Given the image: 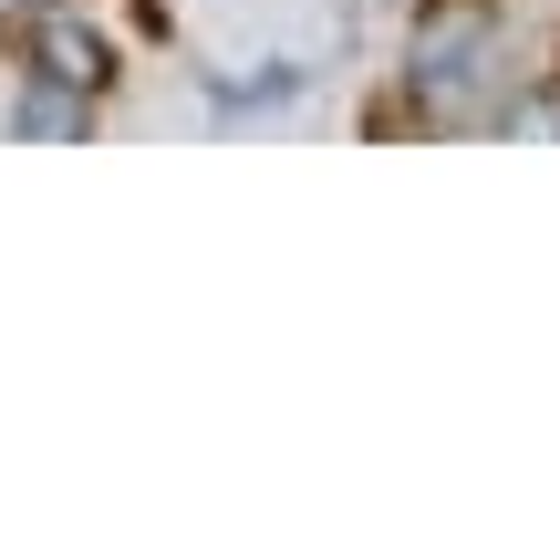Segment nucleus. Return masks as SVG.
I'll return each mask as SVG.
<instances>
[{
  "label": "nucleus",
  "instance_id": "1",
  "mask_svg": "<svg viewBox=\"0 0 560 560\" xmlns=\"http://www.w3.org/2000/svg\"><path fill=\"white\" fill-rule=\"evenodd\" d=\"M488 62H499L488 11H446V21H425V42H416V94H436L446 115H457V104L488 83Z\"/></svg>",
  "mask_w": 560,
  "mask_h": 560
},
{
  "label": "nucleus",
  "instance_id": "2",
  "mask_svg": "<svg viewBox=\"0 0 560 560\" xmlns=\"http://www.w3.org/2000/svg\"><path fill=\"white\" fill-rule=\"evenodd\" d=\"M32 73L42 83H73V94H94L104 73H115V52H104V32L83 11H42L32 21Z\"/></svg>",
  "mask_w": 560,
  "mask_h": 560
}]
</instances>
